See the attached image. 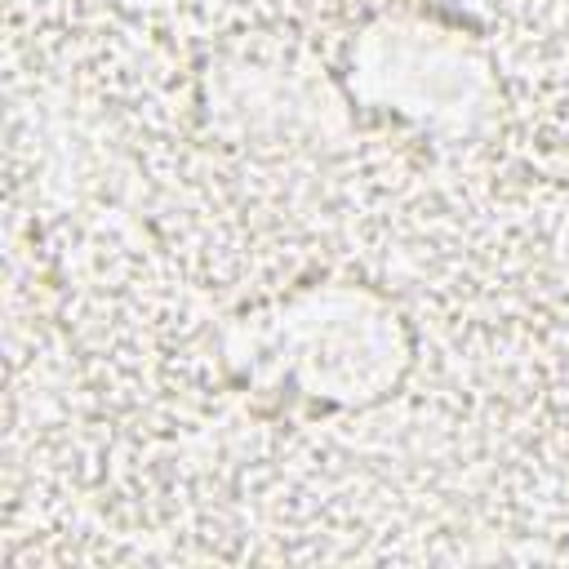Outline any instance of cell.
I'll return each instance as SVG.
<instances>
[{"instance_id":"1","label":"cell","mask_w":569,"mask_h":569,"mask_svg":"<svg viewBox=\"0 0 569 569\" xmlns=\"http://www.w3.org/2000/svg\"><path fill=\"white\" fill-rule=\"evenodd\" d=\"M227 356L253 387H293L316 405H373L409 365L396 307L369 289L329 284L280 298L227 329Z\"/></svg>"}]
</instances>
